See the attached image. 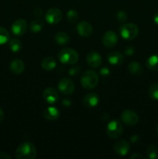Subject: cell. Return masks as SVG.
Here are the masks:
<instances>
[{
	"instance_id": "cell-1",
	"label": "cell",
	"mask_w": 158,
	"mask_h": 159,
	"mask_svg": "<svg viewBox=\"0 0 158 159\" xmlns=\"http://www.w3.org/2000/svg\"><path fill=\"white\" fill-rule=\"evenodd\" d=\"M37 151L35 145L30 142H24L20 144L15 151L17 159H34L37 157Z\"/></svg>"
},
{
	"instance_id": "cell-2",
	"label": "cell",
	"mask_w": 158,
	"mask_h": 159,
	"mask_svg": "<svg viewBox=\"0 0 158 159\" xmlns=\"http://www.w3.org/2000/svg\"><path fill=\"white\" fill-rule=\"evenodd\" d=\"M99 83V75L93 70H87L81 77V84L85 89H92Z\"/></svg>"
},
{
	"instance_id": "cell-3",
	"label": "cell",
	"mask_w": 158,
	"mask_h": 159,
	"mask_svg": "<svg viewBox=\"0 0 158 159\" xmlns=\"http://www.w3.org/2000/svg\"><path fill=\"white\" fill-rule=\"evenodd\" d=\"M58 59L61 63L65 65H73L77 63L79 59V54L72 48H63L57 54Z\"/></svg>"
},
{
	"instance_id": "cell-4",
	"label": "cell",
	"mask_w": 158,
	"mask_h": 159,
	"mask_svg": "<svg viewBox=\"0 0 158 159\" xmlns=\"http://www.w3.org/2000/svg\"><path fill=\"white\" fill-rule=\"evenodd\" d=\"M119 34L124 40H133L139 34V27L134 23H124L119 28Z\"/></svg>"
},
{
	"instance_id": "cell-5",
	"label": "cell",
	"mask_w": 158,
	"mask_h": 159,
	"mask_svg": "<svg viewBox=\"0 0 158 159\" xmlns=\"http://www.w3.org/2000/svg\"><path fill=\"white\" fill-rule=\"evenodd\" d=\"M106 133L112 139L119 138L123 133V127L119 120H112L107 125Z\"/></svg>"
},
{
	"instance_id": "cell-6",
	"label": "cell",
	"mask_w": 158,
	"mask_h": 159,
	"mask_svg": "<svg viewBox=\"0 0 158 159\" xmlns=\"http://www.w3.org/2000/svg\"><path fill=\"white\" fill-rule=\"evenodd\" d=\"M75 85L74 82L69 78H63L58 82V90L64 95L69 96L74 92Z\"/></svg>"
},
{
	"instance_id": "cell-7",
	"label": "cell",
	"mask_w": 158,
	"mask_h": 159,
	"mask_svg": "<svg viewBox=\"0 0 158 159\" xmlns=\"http://www.w3.org/2000/svg\"><path fill=\"white\" fill-rule=\"evenodd\" d=\"M121 120L122 123L125 124V125L132 126L136 125L139 121V116L136 112L131 110H125L121 114Z\"/></svg>"
},
{
	"instance_id": "cell-8",
	"label": "cell",
	"mask_w": 158,
	"mask_h": 159,
	"mask_svg": "<svg viewBox=\"0 0 158 159\" xmlns=\"http://www.w3.org/2000/svg\"><path fill=\"white\" fill-rule=\"evenodd\" d=\"M27 30V23L23 19H19L14 21L11 26L12 34L17 37L23 36Z\"/></svg>"
},
{
	"instance_id": "cell-9",
	"label": "cell",
	"mask_w": 158,
	"mask_h": 159,
	"mask_svg": "<svg viewBox=\"0 0 158 159\" xmlns=\"http://www.w3.org/2000/svg\"><path fill=\"white\" fill-rule=\"evenodd\" d=\"M45 19L50 24H57L61 20L62 12L58 8H50L46 11Z\"/></svg>"
},
{
	"instance_id": "cell-10",
	"label": "cell",
	"mask_w": 158,
	"mask_h": 159,
	"mask_svg": "<svg viewBox=\"0 0 158 159\" xmlns=\"http://www.w3.org/2000/svg\"><path fill=\"white\" fill-rule=\"evenodd\" d=\"M44 100L49 104H55L59 100V93L54 88H46L43 93Z\"/></svg>"
},
{
	"instance_id": "cell-11",
	"label": "cell",
	"mask_w": 158,
	"mask_h": 159,
	"mask_svg": "<svg viewBox=\"0 0 158 159\" xmlns=\"http://www.w3.org/2000/svg\"><path fill=\"white\" fill-rule=\"evenodd\" d=\"M102 43L107 48H114L118 43V36L114 31H107L102 37Z\"/></svg>"
},
{
	"instance_id": "cell-12",
	"label": "cell",
	"mask_w": 158,
	"mask_h": 159,
	"mask_svg": "<svg viewBox=\"0 0 158 159\" xmlns=\"http://www.w3.org/2000/svg\"><path fill=\"white\" fill-rule=\"evenodd\" d=\"M77 32L81 37H88L92 34L93 27L88 21H81L77 25Z\"/></svg>"
},
{
	"instance_id": "cell-13",
	"label": "cell",
	"mask_w": 158,
	"mask_h": 159,
	"mask_svg": "<svg viewBox=\"0 0 158 159\" xmlns=\"http://www.w3.org/2000/svg\"><path fill=\"white\" fill-rule=\"evenodd\" d=\"M87 64L91 68H98L102 65V57L95 51H91L86 56Z\"/></svg>"
},
{
	"instance_id": "cell-14",
	"label": "cell",
	"mask_w": 158,
	"mask_h": 159,
	"mask_svg": "<svg viewBox=\"0 0 158 159\" xmlns=\"http://www.w3.org/2000/svg\"><path fill=\"white\" fill-rule=\"evenodd\" d=\"M114 152L120 156H125L130 150L129 144L125 140H120L114 144Z\"/></svg>"
},
{
	"instance_id": "cell-15",
	"label": "cell",
	"mask_w": 158,
	"mask_h": 159,
	"mask_svg": "<svg viewBox=\"0 0 158 159\" xmlns=\"http://www.w3.org/2000/svg\"><path fill=\"white\" fill-rule=\"evenodd\" d=\"M99 97L96 93H89L85 96L83 99V103L88 108H94L99 104Z\"/></svg>"
},
{
	"instance_id": "cell-16",
	"label": "cell",
	"mask_w": 158,
	"mask_h": 159,
	"mask_svg": "<svg viewBox=\"0 0 158 159\" xmlns=\"http://www.w3.org/2000/svg\"><path fill=\"white\" fill-rule=\"evenodd\" d=\"M107 60L110 65L117 66V65H120L123 62L124 57L122 53L119 51H112L108 53L107 55Z\"/></svg>"
},
{
	"instance_id": "cell-17",
	"label": "cell",
	"mask_w": 158,
	"mask_h": 159,
	"mask_svg": "<svg viewBox=\"0 0 158 159\" xmlns=\"http://www.w3.org/2000/svg\"><path fill=\"white\" fill-rule=\"evenodd\" d=\"M43 114L44 118H46L48 120H56L60 116V113L57 107H48L43 110Z\"/></svg>"
},
{
	"instance_id": "cell-18",
	"label": "cell",
	"mask_w": 158,
	"mask_h": 159,
	"mask_svg": "<svg viewBox=\"0 0 158 159\" xmlns=\"http://www.w3.org/2000/svg\"><path fill=\"white\" fill-rule=\"evenodd\" d=\"M10 70L15 75H20L25 70V64L20 59H14L11 61L9 65Z\"/></svg>"
},
{
	"instance_id": "cell-19",
	"label": "cell",
	"mask_w": 158,
	"mask_h": 159,
	"mask_svg": "<svg viewBox=\"0 0 158 159\" xmlns=\"http://www.w3.org/2000/svg\"><path fill=\"white\" fill-rule=\"evenodd\" d=\"M147 68L152 71H158V54L151 55L146 62Z\"/></svg>"
},
{
	"instance_id": "cell-20",
	"label": "cell",
	"mask_w": 158,
	"mask_h": 159,
	"mask_svg": "<svg viewBox=\"0 0 158 159\" xmlns=\"http://www.w3.org/2000/svg\"><path fill=\"white\" fill-rule=\"evenodd\" d=\"M128 70L132 75H140L143 72V68L136 61H132L129 64Z\"/></svg>"
},
{
	"instance_id": "cell-21",
	"label": "cell",
	"mask_w": 158,
	"mask_h": 159,
	"mask_svg": "<svg viewBox=\"0 0 158 159\" xmlns=\"http://www.w3.org/2000/svg\"><path fill=\"white\" fill-rule=\"evenodd\" d=\"M56 65H57V63H56L55 60L51 57H46L41 62V67L45 71H51V70L54 69Z\"/></svg>"
},
{
	"instance_id": "cell-22",
	"label": "cell",
	"mask_w": 158,
	"mask_h": 159,
	"mask_svg": "<svg viewBox=\"0 0 158 159\" xmlns=\"http://www.w3.org/2000/svg\"><path fill=\"white\" fill-rule=\"evenodd\" d=\"M54 40L59 45H65L69 43L70 37L65 32H58L54 37Z\"/></svg>"
},
{
	"instance_id": "cell-23",
	"label": "cell",
	"mask_w": 158,
	"mask_h": 159,
	"mask_svg": "<svg viewBox=\"0 0 158 159\" xmlns=\"http://www.w3.org/2000/svg\"><path fill=\"white\" fill-rule=\"evenodd\" d=\"M43 22L41 20H39V19H36L33 20L30 23L29 25V29L32 31L33 33H38L43 29Z\"/></svg>"
},
{
	"instance_id": "cell-24",
	"label": "cell",
	"mask_w": 158,
	"mask_h": 159,
	"mask_svg": "<svg viewBox=\"0 0 158 159\" xmlns=\"http://www.w3.org/2000/svg\"><path fill=\"white\" fill-rule=\"evenodd\" d=\"M147 157L150 159H156L158 158V148L154 144H150L147 147L146 151Z\"/></svg>"
},
{
	"instance_id": "cell-25",
	"label": "cell",
	"mask_w": 158,
	"mask_h": 159,
	"mask_svg": "<svg viewBox=\"0 0 158 159\" xmlns=\"http://www.w3.org/2000/svg\"><path fill=\"white\" fill-rule=\"evenodd\" d=\"M9 45L11 51L14 53L19 52V51H21L22 49V43L20 42V40H18V39H12V40L9 41Z\"/></svg>"
},
{
	"instance_id": "cell-26",
	"label": "cell",
	"mask_w": 158,
	"mask_h": 159,
	"mask_svg": "<svg viewBox=\"0 0 158 159\" xmlns=\"http://www.w3.org/2000/svg\"><path fill=\"white\" fill-rule=\"evenodd\" d=\"M10 36L7 30L4 27H0V45H3L9 40Z\"/></svg>"
},
{
	"instance_id": "cell-27",
	"label": "cell",
	"mask_w": 158,
	"mask_h": 159,
	"mask_svg": "<svg viewBox=\"0 0 158 159\" xmlns=\"http://www.w3.org/2000/svg\"><path fill=\"white\" fill-rule=\"evenodd\" d=\"M149 96L150 99H153V100H158V84L155 83L153 84L150 87L148 91Z\"/></svg>"
},
{
	"instance_id": "cell-28",
	"label": "cell",
	"mask_w": 158,
	"mask_h": 159,
	"mask_svg": "<svg viewBox=\"0 0 158 159\" xmlns=\"http://www.w3.org/2000/svg\"><path fill=\"white\" fill-rule=\"evenodd\" d=\"M78 19V13L75 9H70L67 12V20L69 23H74Z\"/></svg>"
},
{
	"instance_id": "cell-29",
	"label": "cell",
	"mask_w": 158,
	"mask_h": 159,
	"mask_svg": "<svg viewBox=\"0 0 158 159\" xmlns=\"http://www.w3.org/2000/svg\"><path fill=\"white\" fill-rule=\"evenodd\" d=\"M116 18H117L118 21L120 22V23H125L127 20L128 18V16H127L126 12L123 10H120L118 12V13L116 14Z\"/></svg>"
},
{
	"instance_id": "cell-30",
	"label": "cell",
	"mask_w": 158,
	"mask_h": 159,
	"mask_svg": "<svg viewBox=\"0 0 158 159\" xmlns=\"http://www.w3.org/2000/svg\"><path fill=\"white\" fill-rule=\"evenodd\" d=\"M81 71V68L77 66H74L73 68H71V69L69 70V74L71 75H75L78 74Z\"/></svg>"
},
{
	"instance_id": "cell-31",
	"label": "cell",
	"mask_w": 158,
	"mask_h": 159,
	"mask_svg": "<svg viewBox=\"0 0 158 159\" xmlns=\"http://www.w3.org/2000/svg\"><path fill=\"white\" fill-rule=\"evenodd\" d=\"M100 74L102 75L104 77H106V76H108L110 75V70L108 69V68L105 67V68H102V69L100 70Z\"/></svg>"
},
{
	"instance_id": "cell-32",
	"label": "cell",
	"mask_w": 158,
	"mask_h": 159,
	"mask_svg": "<svg viewBox=\"0 0 158 159\" xmlns=\"http://www.w3.org/2000/svg\"><path fill=\"white\" fill-rule=\"evenodd\" d=\"M134 51H135V49L132 46L127 47L125 50V54H126V55H133Z\"/></svg>"
},
{
	"instance_id": "cell-33",
	"label": "cell",
	"mask_w": 158,
	"mask_h": 159,
	"mask_svg": "<svg viewBox=\"0 0 158 159\" xmlns=\"http://www.w3.org/2000/svg\"><path fill=\"white\" fill-rule=\"evenodd\" d=\"M131 159H145V157L139 153H135L129 157Z\"/></svg>"
},
{
	"instance_id": "cell-34",
	"label": "cell",
	"mask_w": 158,
	"mask_h": 159,
	"mask_svg": "<svg viewBox=\"0 0 158 159\" xmlns=\"http://www.w3.org/2000/svg\"><path fill=\"white\" fill-rule=\"evenodd\" d=\"M11 156L6 152H0V159H10Z\"/></svg>"
},
{
	"instance_id": "cell-35",
	"label": "cell",
	"mask_w": 158,
	"mask_h": 159,
	"mask_svg": "<svg viewBox=\"0 0 158 159\" xmlns=\"http://www.w3.org/2000/svg\"><path fill=\"white\" fill-rule=\"evenodd\" d=\"M33 13L36 16H40L43 15V9H40V8H37V9H34Z\"/></svg>"
},
{
	"instance_id": "cell-36",
	"label": "cell",
	"mask_w": 158,
	"mask_h": 159,
	"mask_svg": "<svg viewBox=\"0 0 158 159\" xmlns=\"http://www.w3.org/2000/svg\"><path fill=\"white\" fill-rule=\"evenodd\" d=\"M3 119H4V112L2 109L0 107V122H2Z\"/></svg>"
},
{
	"instance_id": "cell-37",
	"label": "cell",
	"mask_w": 158,
	"mask_h": 159,
	"mask_svg": "<svg viewBox=\"0 0 158 159\" xmlns=\"http://www.w3.org/2000/svg\"><path fill=\"white\" fill-rule=\"evenodd\" d=\"M153 21L156 24L158 25V12H156L154 16H153Z\"/></svg>"
},
{
	"instance_id": "cell-38",
	"label": "cell",
	"mask_w": 158,
	"mask_h": 159,
	"mask_svg": "<svg viewBox=\"0 0 158 159\" xmlns=\"http://www.w3.org/2000/svg\"><path fill=\"white\" fill-rule=\"evenodd\" d=\"M156 132H157V134H158V125H157V127H156Z\"/></svg>"
}]
</instances>
